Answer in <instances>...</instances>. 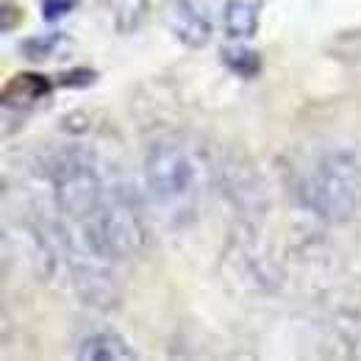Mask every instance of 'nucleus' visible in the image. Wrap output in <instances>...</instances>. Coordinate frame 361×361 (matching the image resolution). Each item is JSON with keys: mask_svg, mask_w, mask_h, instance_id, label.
Returning a JSON list of instances; mask_svg holds the SVG:
<instances>
[{"mask_svg": "<svg viewBox=\"0 0 361 361\" xmlns=\"http://www.w3.org/2000/svg\"><path fill=\"white\" fill-rule=\"evenodd\" d=\"M167 25L173 28V34L178 37L186 47H203L212 37V25L209 20L197 11V6H192L189 0H178L170 6L167 14Z\"/></svg>", "mask_w": 361, "mask_h": 361, "instance_id": "5", "label": "nucleus"}, {"mask_svg": "<svg viewBox=\"0 0 361 361\" xmlns=\"http://www.w3.org/2000/svg\"><path fill=\"white\" fill-rule=\"evenodd\" d=\"M50 90H53V84L47 81L45 75L20 73V75H14L6 84V90H3V106L6 109H11V106H34L42 97H47Z\"/></svg>", "mask_w": 361, "mask_h": 361, "instance_id": "7", "label": "nucleus"}, {"mask_svg": "<svg viewBox=\"0 0 361 361\" xmlns=\"http://www.w3.org/2000/svg\"><path fill=\"white\" fill-rule=\"evenodd\" d=\"M223 61H226V67L231 73H236L245 81H250V78H256L262 73V56L247 50V47H223Z\"/></svg>", "mask_w": 361, "mask_h": 361, "instance_id": "10", "label": "nucleus"}, {"mask_svg": "<svg viewBox=\"0 0 361 361\" xmlns=\"http://www.w3.org/2000/svg\"><path fill=\"white\" fill-rule=\"evenodd\" d=\"M84 239L94 259H131L145 245V228L136 212L123 200H103L100 209L84 220Z\"/></svg>", "mask_w": 361, "mask_h": 361, "instance_id": "2", "label": "nucleus"}, {"mask_svg": "<svg viewBox=\"0 0 361 361\" xmlns=\"http://www.w3.org/2000/svg\"><path fill=\"white\" fill-rule=\"evenodd\" d=\"M75 6H78L75 0H45V3H42V17H45L47 23L61 20V17H67Z\"/></svg>", "mask_w": 361, "mask_h": 361, "instance_id": "15", "label": "nucleus"}, {"mask_svg": "<svg viewBox=\"0 0 361 361\" xmlns=\"http://www.w3.org/2000/svg\"><path fill=\"white\" fill-rule=\"evenodd\" d=\"M97 81V73L94 70H87V67H75V70H64L59 73L56 84L59 87H67V90H87Z\"/></svg>", "mask_w": 361, "mask_h": 361, "instance_id": "14", "label": "nucleus"}, {"mask_svg": "<svg viewBox=\"0 0 361 361\" xmlns=\"http://www.w3.org/2000/svg\"><path fill=\"white\" fill-rule=\"evenodd\" d=\"M259 28L256 6L247 0H231L226 6V31L231 39H250Z\"/></svg>", "mask_w": 361, "mask_h": 361, "instance_id": "9", "label": "nucleus"}, {"mask_svg": "<svg viewBox=\"0 0 361 361\" xmlns=\"http://www.w3.org/2000/svg\"><path fill=\"white\" fill-rule=\"evenodd\" d=\"M53 195H56V203L59 209L73 217V220H87L92 217L100 203L106 200V192H103V180L97 176L94 164L87 161L84 156H64L56 161L53 167Z\"/></svg>", "mask_w": 361, "mask_h": 361, "instance_id": "4", "label": "nucleus"}, {"mask_svg": "<svg viewBox=\"0 0 361 361\" xmlns=\"http://www.w3.org/2000/svg\"><path fill=\"white\" fill-rule=\"evenodd\" d=\"M73 278H75V289H78V295L90 303V306H97V309H109V306H114L117 303V286H114V281H111V275L103 270H97V267H75L73 270Z\"/></svg>", "mask_w": 361, "mask_h": 361, "instance_id": "6", "label": "nucleus"}, {"mask_svg": "<svg viewBox=\"0 0 361 361\" xmlns=\"http://www.w3.org/2000/svg\"><path fill=\"white\" fill-rule=\"evenodd\" d=\"M78 359L84 361H126L136 359L131 345L117 334H92L78 345Z\"/></svg>", "mask_w": 361, "mask_h": 361, "instance_id": "8", "label": "nucleus"}, {"mask_svg": "<svg viewBox=\"0 0 361 361\" xmlns=\"http://www.w3.org/2000/svg\"><path fill=\"white\" fill-rule=\"evenodd\" d=\"M64 42V34H45V37H31V39H25L20 50H23V56L25 59H31V61H45L50 59L59 45Z\"/></svg>", "mask_w": 361, "mask_h": 361, "instance_id": "13", "label": "nucleus"}, {"mask_svg": "<svg viewBox=\"0 0 361 361\" xmlns=\"http://www.w3.org/2000/svg\"><path fill=\"white\" fill-rule=\"evenodd\" d=\"M300 200L331 223L361 220V156L331 150L300 183Z\"/></svg>", "mask_w": 361, "mask_h": 361, "instance_id": "1", "label": "nucleus"}, {"mask_svg": "<svg viewBox=\"0 0 361 361\" xmlns=\"http://www.w3.org/2000/svg\"><path fill=\"white\" fill-rule=\"evenodd\" d=\"M334 331H336L339 345L345 348V353L350 359H361V314H356V312L342 314L334 322Z\"/></svg>", "mask_w": 361, "mask_h": 361, "instance_id": "11", "label": "nucleus"}, {"mask_svg": "<svg viewBox=\"0 0 361 361\" xmlns=\"http://www.w3.org/2000/svg\"><path fill=\"white\" fill-rule=\"evenodd\" d=\"M197 170L192 156L176 142H156L145 156V183L161 206H178L192 197Z\"/></svg>", "mask_w": 361, "mask_h": 361, "instance_id": "3", "label": "nucleus"}, {"mask_svg": "<svg viewBox=\"0 0 361 361\" xmlns=\"http://www.w3.org/2000/svg\"><path fill=\"white\" fill-rule=\"evenodd\" d=\"M147 0H114V23L120 34H131L145 17Z\"/></svg>", "mask_w": 361, "mask_h": 361, "instance_id": "12", "label": "nucleus"}]
</instances>
